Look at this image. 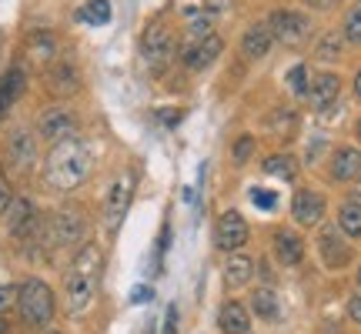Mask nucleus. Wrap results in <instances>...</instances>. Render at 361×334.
I'll return each mask as SVG.
<instances>
[{"instance_id":"obj_1","label":"nucleus","mask_w":361,"mask_h":334,"mask_svg":"<svg viewBox=\"0 0 361 334\" xmlns=\"http://www.w3.org/2000/svg\"><path fill=\"white\" fill-rule=\"evenodd\" d=\"M90 147L80 137H67L61 144H51V154L44 161V180L54 191H74L90 178Z\"/></svg>"},{"instance_id":"obj_2","label":"nucleus","mask_w":361,"mask_h":334,"mask_svg":"<svg viewBox=\"0 0 361 334\" xmlns=\"http://www.w3.org/2000/svg\"><path fill=\"white\" fill-rule=\"evenodd\" d=\"M101 271H104V254L97 245H84L74 257V264L64 278V308L67 314H84L97 297L101 287Z\"/></svg>"},{"instance_id":"obj_3","label":"nucleus","mask_w":361,"mask_h":334,"mask_svg":"<svg viewBox=\"0 0 361 334\" xmlns=\"http://www.w3.org/2000/svg\"><path fill=\"white\" fill-rule=\"evenodd\" d=\"M17 311H20V321L27 328H47L57 311V297H54L51 284L40 281V278H27L17 287Z\"/></svg>"},{"instance_id":"obj_4","label":"nucleus","mask_w":361,"mask_h":334,"mask_svg":"<svg viewBox=\"0 0 361 334\" xmlns=\"http://www.w3.org/2000/svg\"><path fill=\"white\" fill-rule=\"evenodd\" d=\"M141 57H144V64L151 67V74H161L171 64V57H174V30L164 20H154V24L144 30Z\"/></svg>"},{"instance_id":"obj_5","label":"nucleus","mask_w":361,"mask_h":334,"mask_svg":"<svg viewBox=\"0 0 361 334\" xmlns=\"http://www.w3.org/2000/svg\"><path fill=\"white\" fill-rule=\"evenodd\" d=\"M271 37L284 47H305L311 40V17L301 11H274L271 13Z\"/></svg>"},{"instance_id":"obj_6","label":"nucleus","mask_w":361,"mask_h":334,"mask_svg":"<svg viewBox=\"0 0 361 334\" xmlns=\"http://www.w3.org/2000/svg\"><path fill=\"white\" fill-rule=\"evenodd\" d=\"M130 197H134V174L124 171V174H117L114 184L104 194V224H107L111 234L121 228V221H124V214L130 207Z\"/></svg>"},{"instance_id":"obj_7","label":"nucleus","mask_w":361,"mask_h":334,"mask_svg":"<svg viewBox=\"0 0 361 334\" xmlns=\"http://www.w3.org/2000/svg\"><path fill=\"white\" fill-rule=\"evenodd\" d=\"M37 134L44 141L61 144V141H67V137H78V120H74V114L64 111V107H47L37 120Z\"/></svg>"},{"instance_id":"obj_8","label":"nucleus","mask_w":361,"mask_h":334,"mask_svg":"<svg viewBox=\"0 0 361 334\" xmlns=\"http://www.w3.org/2000/svg\"><path fill=\"white\" fill-rule=\"evenodd\" d=\"M51 241L54 247H74L84 241V214L74 211V207H64L57 211L51 221Z\"/></svg>"},{"instance_id":"obj_9","label":"nucleus","mask_w":361,"mask_h":334,"mask_svg":"<svg viewBox=\"0 0 361 334\" xmlns=\"http://www.w3.org/2000/svg\"><path fill=\"white\" fill-rule=\"evenodd\" d=\"M7 228L17 241H27L30 234H37L40 228V218H37V207L34 201H27V197H13L11 207H7Z\"/></svg>"},{"instance_id":"obj_10","label":"nucleus","mask_w":361,"mask_h":334,"mask_svg":"<svg viewBox=\"0 0 361 334\" xmlns=\"http://www.w3.org/2000/svg\"><path fill=\"white\" fill-rule=\"evenodd\" d=\"M221 51H224V40L218 34H207L201 40H188V47H184V67L188 70H204V67H211L218 61Z\"/></svg>"},{"instance_id":"obj_11","label":"nucleus","mask_w":361,"mask_h":334,"mask_svg":"<svg viewBox=\"0 0 361 334\" xmlns=\"http://www.w3.org/2000/svg\"><path fill=\"white\" fill-rule=\"evenodd\" d=\"M247 241V224L245 218L238 214V211H224L218 221V228H214V245L221 247V251H228V254H234L238 247Z\"/></svg>"},{"instance_id":"obj_12","label":"nucleus","mask_w":361,"mask_h":334,"mask_svg":"<svg viewBox=\"0 0 361 334\" xmlns=\"http://www.w3.org/2000/svg\"><path fill=\"white\" fill-rule=\"evenodd\" d=\"M7 157H11V164L17 171H30L37 164V141H34V134L24 128L13 130L11 141H7Z\"/></svg>"},{"instance_id":"obj_13","label":"nucleus","mask_w":361,"mask_h":334,"mask_svg":"<svg viewBox=\"0 0 361 334\" xmlns=\"http://www.w3.org/2000/svg\"><path fill=\"white\" fill-rule=\"evenodd\" d=\"M338 94H341V80H338V74H331V70H318V74H311L308 97H311V104H314L318 111L331 107V104L338 101Z\"/></svg>"},{"instance_id":"obj_14","label":"nucleus","mask_w":361,"mask_h":334,"mask_svg":"<svg viewBox=\"0 0 361 334\" xmlns=\"http://www.w3.org/2000/svg\"><path fill=\"white\" fill-rule=\"evenodd\" d=\"M291 214H295V221H298V224H305V228L322 224V218H324V197L318 191H311V187L298 191L295 194V204H291Z\"/></svg>"},{"instance_id":"obj_15","label":"nucleus","mask_w":361,"mask_h":334,"mask_svg":"<svg viewBox=\"0 0 361 334\" xmlns=\"http://www.w3.org/2000/svg\"><path fill=\"white\" fill-rule=\"evenodd\" d=\"M318 247H322V257L328 268H341V264H348V245H345V234L338 224H328L318 237Z\"/></svg>"},{"instance_id":"obj_16","label":"nucleus","mask_w":361,"mask_h":334,"mask_svg":"<svg viewBox=\"0 0 361 334\" xmlns=\"http://www.w3.org/2000/svg\"><path fill=\"white\" fill-rule=\"evenodd\" d=\"M271 44H274V37H271L268 20H258V24H251L245 30V37H241V54H245L247 61H261V57L271 51Z\"/></svg>"},{"instance_id":"obj_17","label":"nucleus","mask_w":361,"mask_h":334,"mask_svg":"<svg viewBox=\"0 0 361 334\" xmlns=\"http://www.w3.org/2000/svg\"><path fill=\"white\" fill-rule=\"evenodd\" d=\"M331 178L335 180L361 178V151L358 147H338L335 157H331Z\"/></svg>"},{"instance_id":"obj_18","label":"nucleus","mask_w":361,"mask_h":334,"mask_svg":"<svg viewBox=\"0 0 361 334\" xmlns=\"http://www.w3.org/2000/svg\"><path fill=\"white\" fill-rule=\"evenodd\" d=\"M24 87H27V74L20 70V67H11V70L0 78V117L11 111L13 101L24 94Z\"/></svg>"},{"instance_id":"obj_19","label":"nucleus","mask_w":361,"mask_h":334,"mask_svg":"<svg viewBox=\"0 0 361 334\" xmlns=\"http://www.w3.org/2000/svg\"><path fill=\"white\" fill-rule=\"evenodd\" d=\"M274 257L281 261L284 268H291V264H298L305 257V241L295 231H278L274 234Z\"/></svg>"},{"instance_id":"obj_20","label":"nucleus","mask_w":361,"mask_h":334,"mask_svg":"<svg viewBox=\"0 0 361 334\" xmlns=\"http://www.w3.org/2000/svg\"><path fill=\"white\" fill-rule=\"evenodd\" d=\"M218 328L224 334H247L251 331V318H247L245 304H238V301H228L218 314Z\"/></svg>"},{"instance_id":"obj_21","label":"nucleus","mask_w":361,"mask_h":334,"mask_svg":"<svg viewBox=\"0 0 361 334\" xmlns=\"http://www.w3.org/2000/svg\"><path fill=\"white\" fill-rule=\"evenodd\" d=\"M80 87V78L71 61H54L51 67V90L54 94H74Z\"/></svg>"},{"instance_id":"obj_22","label":"nucleus","mask_w":361,"mask_h":334,"mask_svg":"<svg viewBox=\"0 0 361 334\" xmlns=\"http://www.w3.org/2000/svg\"><path fill=\"white\" fill-rule=\"evenodd\" d=\"M251 311H255L258 318H264V321H278V318H281L278 295H274L271 287H261V291H255V295H251Z\"/></svg>"},{"instance_id":"obj_23","label":"nucleus","mask_w":361,"mask_h":334,"mask_svg":"<svg viewBox=\"0 0 361 334\" xmlns=\"http://www.w3.org/2000/svg\"><path fill=\"white\" fill-rule=\"evenodd\" d=\"M251 274H255V261H251V257H245V254H231L228 268H224L228 284H231V287H241V284L251 281Z\"/></svg>"},{"instance_id":"obj_24","label":"nucleus","mask_w":361,"mask_h":334,"mask_svg":"<svg viewBox=\"0 0 361 334\" xmlns=\"http://www.w3.org/2000/svg\"><path fill=\"white\" fill-rule=\"evenodd\" d=\"M338 228H341L345 237H361V204L358 201L341 204V211H338Z\"/></svg>"},{"instance_id":"obj_25","label":"nucleus","mask_w":361,"mask_h":334,"mask_svg":"<svg viewBox=\"0 0 361 334\" xmlns=\"http://www.w3.org/2000/svg\"><path fill=\"white\" fill-rule=\"evenodd\" d=\"M264 174H271V178H281V180H295L298 161L291 154H271V157H264Z\"/></svg>"},{"instance_id":"obj_26","label":"nucleus","mask_w":361,"mask_h":334,"mask_svg":"<svg viewBox=\"0 0 361 334\" xmlns=\"http://www.w3.org/2000/svg\"><path fill=\"white\" fill-rule=\"evenodd\" d=\"M80 20H87V24L101 27L111 20V0H87L84 4V11H80Z\"/></svg>"},{"instance_id":"obj_27","label":"nucleus","mask_w":361,"mask_h":334,"mask_svg":"<svg viewBox=\"0 0 361 334\" xmlns=\"http://www.w3.org/2000/svg\"><path fill=\"white\" fill-rule=\"evenodd\" d=\"M30 54H34V61L37 64H47V61H54V40L44 34V30H37L34 37H30Z\"/></svg>"},{"instance_id":"obj_28","label":"nucleus","mask_w":361,"mask_h":334,"mask_svg":"<svg viewBox=\"0 0 361 334\" xmlns=\"http://www.w3.org/2000/svg\"><path fill=\"white\" fill-rule=\"evenodd\" d=\"M288 90L295 97H308V67L305 64H295L288 70Z\"/></svg>"},{"instance_id":"obj_29","label":"nucleus","mask_w":361,"mask_h":334,"mask_svg":"<svg viewBox=\"0 0 361 334\" xmlns=\"http://www.w3.org/2000/svg\"><path fill=\"white\" fill-rule=\"evenodd\" d=\"M341 37L348 40V44H361V0L348 11V17H345V30H341Z\"/></svg>"},{"instance_id":"obj_30","label":"nucleus","mask_w":361,"mask_h":334,"mask_svg":"<svg viewBox=\"0 0 361 334\" xmlns=\"http://www.w3.org/2000/svg\"><path fill=\"white\" fill-rule=\"evenodd\" d=\"M341 54V34H324L318 44V61H338Z\"/></svg>"},{"instance_id":"obj_31","label":"nucleus","mask_w":361,"mask_h":334,"mask_svg":"<svg viewBox=\"0 0 361 334\" xmlns=\"http://www.w3.org/2000/svg\"><path fill=\"white\" fill-rule=\"evenodd\" d=\"M251 151H255V137H238L234 141V151H231V157H234V164H247V157H251Z\"/></svg>"},{"instance_id":"obj_32","label":"nucleus","mask_w":361,"mask_h":334,"mask_svg":"<svg viewBox=\"0 0 361 334\" xmlns=\"http://www.w3.org/2000/svg\"><path fill=\"white\" fill-rule=\"evenodd\" d=\"M251 204L258 207V211H271V207L278 204V197H274V191H264V187H255V191H251Z\"/></svg>"},{"instance_id":"obj_33","label":"nucleus","mask_w":361,"mask_h":334,"mask_svg":"<svg viewBox=\"0 0 361 334\" xmlns=\"http://www.w3.org/2000/svg\"><path fill=\"white\" fill-rule=\"evenodd\" d=\"M178 331V304H168L164 311V324H161V334H174Z\"/></svg>"},{"instance_id":"obj_34","label":"nucleus","mask_w":361,"mask_h":334,"mask_svg":"<svg viewBox=\"0 0 361 334\" xmlns=\"http://www.w3.org/2000/svg\"><path fill=\"white\" fill-rule=\"evenodd\" d=\"M13 201V191H11V184H7V178H4V171H0V214L11 207Z\"/></svg>"},{"instance_id":"obj_35","label":"nucleus","mask_w":361,"mask_h":334,"mask_svg":"<svg viewBox=\"0 0 361 334\" xmlns=\"http://www.w3.org/2000/svg\"><path fill=\"white\" fill-rule=\"evenodd\" d=\"M348 318H351L355 324H361V291L348 297Z\"/></svg>"},{"instance_id":"obj_36","label":"nucleus","mask_w":361,"mask_h":334,"mask_svg":"<svg viewBox=\"0 0 361 334\" xmlns=\"http://www.w3.org/2000/svg\"><path fill=\"white\" fill-rule=\"evenodd\" d=\"M11 301H17V287H13V284H4V287H0V311L7 308Z\"/></svg>"},{"instance_id":"obj_37","label":"nucleus","mask_w":361,"mask_h":334,"mask_svg":"<svg viewBox=\"0 0 361 334\" xmlns=\"http://www.w3.org/2000/svg\"><path fill=\"white\" fill-rule=\"evenodd\" d=\"M147 301H151V287H134V291H130V304H147Z\"/></svg>"},{"instance_id":"obj_38","label":"nucleus","mask_w":361,"mask_h":334,"mask_svg":"<svg viewBox=\"0 0 361 334\" xmlns=\"http://www.w3.org/2000/svg\"><path fill=\"white\" fill-rule=\"evenodd\" d=\"M157 120H161V124H178L180 111H157Z\"/></svg>"},{"instance_id":"obj_39","label":"nucleus","mask_w":361,"mask_h":334,"mask_svg":"<svg viewBox=\"0 0 361 334\" xmlns=\"http://www.w3.org/2000/svg\"><path fill=\"white\" fill-rule=\"evenodd\" d=\"M305 4H308V7H318V11H331L338 0H305Z\"/></svg>"},{"instance_id":"obj_40","label":"nucleus","mask_w":361,"mask_h":334,"mask_svg":"<svg viewBox=\"0 0 361 334\" xmlns=\"http://www.w3.org/2000/svg\"><path fill=\"white\" fill-rule=\"evenodd\" d=\"M355 94H358V97H361V70H358V74H355Z\"/></svg>"},{"instance_id":"obj_41","label":"nucleus","mask_w":361,"mask_h":334,"mask_svg":"<svg viewBox=\"0 0 361 334\" xmlns=\"http://www.w3.org/2000/svg\"><path fill=\"white\" fill-rule=\"evenodd\" d=\"M7 331H11V324H7L4 318H0V334H7Z\"/></svg>"},{"instance_id":"obj_42","label":"nucleus","mask_w":361,"mask_h":334,"mask_svg":"<svg viewBox=\"0 0 361 334\" xmlns=\"http://www.w3.org/2000/svg\"><path fill=\"white\" fill-rule=\"evenodd\" d=\"M355 130H358V137H361V117H358V124H355Z\"/></svg>"},{"instance_id":"obj_43","label":"nucleus","mask_w":361,"mask_h":334,"mask_svg":"<svg viewBox=\"0 0 361 334\" xmlns=\"http://www.w3.org/2000/svg\"><path fill=\"white\" fill-rule=\"evenodd\" d=\"M358 287H361V268H358Z\"/></svg>"},{"instance_id":"obj_44","label":"nucleus","mask_w":361,"mask_h":334,"mask_svg":"<svg viewBox=\"0 0 361 334\" xmlns=\"http://www.w3.org/2000/svg\"><path fill=\"white\" fill-rule=\"evenodd\" d=\"M47 334H57V331H47Z\"/></svg>"}]
</instances>
